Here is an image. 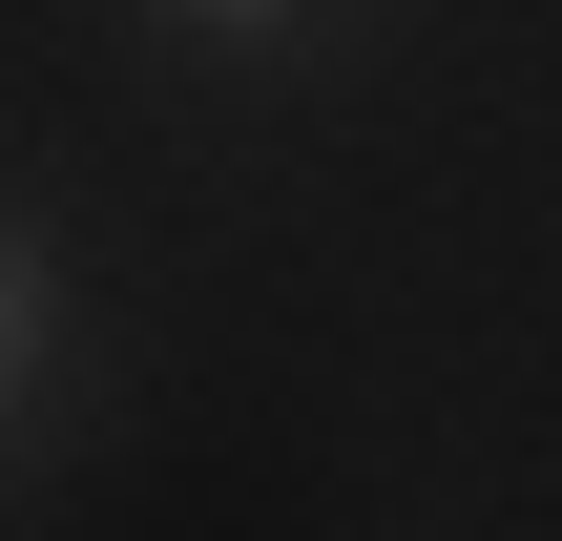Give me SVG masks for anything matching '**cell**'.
Listing matches in <instances>:
<instances>
[{
    "label": "cell",
    "instance_id": "6da1fadb",
    "mask_svg": "<svg viewBox=\"0 0 562 541\" xmlns=\"http://www.w3.org/2000/svg\"><path fill=\"white\" fill-rule=\"evenodd\" d=\"M42 375H63V250L0 208V438L42 417Z\"/></svg>",
    "mask_w": 562,
    "mask_h": 541
},
{
    "label": "cell",
    "instance_id": "7a4b0ae2",
    "mask_svg": "<svg viewBox=\"0 0 562 541\" xmlns=\"http://www.w3.org/2000/svg\"><path fill=\"white\" fill-rule=\"evenodd\" d=\"M146 21H167V42H209V63H271L313 0H146Z\"/></svg>",
    "mask_w": 562,
    "mask_h": 541
}]
</instances>
